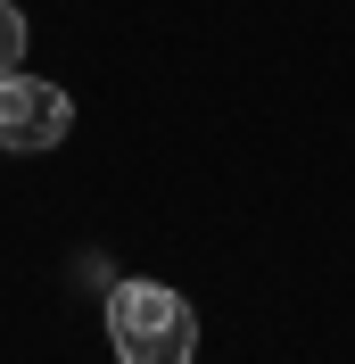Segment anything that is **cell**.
Wrapping results in <instances>:
<instances>
[{
	"instance_id": "cell-3",
	"label": "cell",
	"mask_w": 355,
	"mask_h": 364,
	"mask_svg": "<svg viewBox=\"0 0 355 364\" xmlns=\"http://www.w3.org/2000/svg\"><path fill=\"white\" fill-rule=\"evenodd\" d=\"M17 58H25V9L0 0V75H17Z\"/></svg>"
},
{
	"instance_id": "cell-2",
	"label": "cell",
	"mask_w": 355,
	"mask_h": 364,
	"mask_svg": "<svg viewBox=\"0 0 355 364\" xmlns=\"http://www.w3.org/2000/svg\"><path fill=\"white\" fill-rule=\"evenodd\" d=\"M75 133V100L58 83H33V75H0V149H17V158H33V149H58V141Z\"/></svg>"
},
{
	"instance_id": "cell-1",
	"label": "cell",
	"mask_w": 355,
	"mask_h": 364,
	"mask_svg": "<svg viewBox=\"0 0 355 364\" xmlns=\"http://www.w3.org/2000/svg\"><path fill=\"white\" fill-rule=\"evenodd\" d=\"M108 340H116V364H190L199 356V315L165 282H116L108 290Z\"/></svg>"
}]
</instances>
